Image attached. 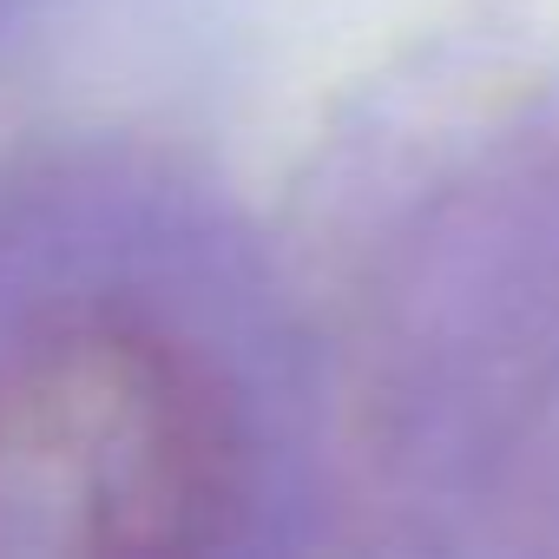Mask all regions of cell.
I'll return each instance as SVG.
<instances>
[{
  "mask_svg": "<svg viewBox=\"0 0 559 559\" xmlns=\"http://www.w3.org/2000/svg\"><path fill=\"white\" fill-rule=\"evenodd\" d=\"M230 224L93 165L0 171V552H257L297 369Z\"/></svg>",
  "mask_w": 559,
  "mask_h": 559,
  "instance_id": "obj_1",
  "label": "cell"
},
{
  "mask_svg": "<svg viewBox=\"0 0 559 559\" xmlns=\"http://www.w3.org/2000/svg\"><path fill=\"white\" fill-rule=\"evenodd\" d=\"M467 139L362 243L356 408L395 500L533 520L559 513V99Z\"/></svg>",
  "mask_w": 559,
  "mask_h": 559,
  "instance_id": "obj_2",
  "label": "cell"
}]
</instances>
